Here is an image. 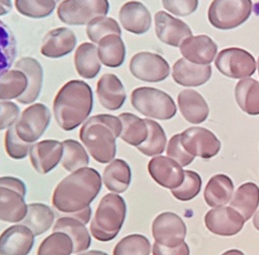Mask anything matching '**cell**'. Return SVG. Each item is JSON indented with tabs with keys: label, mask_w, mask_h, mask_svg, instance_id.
<instances>
[{
	"label": "cell",
	"mask_w": 259,
	"mask_h": 255,
	"mask_svg": "<svg viewBox=\"0 0 259 255\" xmlns=\"http://www.w3.org/2000/svg\"><path fill=\"white\" fill-rule=\"evenodd\" d=\"M183 58L195 65L208 66L218 53V46L205 34L192 35L185 39L180 47Z\"/></svg>",
	"instance_id": "cell-17"
},
{
	"label": "cell",
	"mask_w": 259,
	"mask_h": 255,
	"mask_svg": "<svg viewBox=\"0 0 259 255\" xmlns=\"http://www.w3.org/2000/svg\"><path fill=\"white\" fill-rule=\"evenodd\" d=\"M63 155L61 159L62 167L69 173H75L81 168L88 167L90 157L81 143L74 139H67L62 142Z\"/></svg>",
	"instance_id": "cell-36"
},
{
	"label": "cell",
	"mask_w": 259,
	"mask_h": 255,
	"mask_svg": "<svg viewBox=\"0 0 259 255\" xmlns=\"http://www.w3.org/2000/svg\"><path fill=\"white\" fill-rule=\"evenodd\" d=\"M245 222L244 217L231 206H220L210 209L204 217L206 228L221 237L237 235L243 230Z\"/></svg>",
	"instance_id": "cell-13"
},
{
	"label": "cell",
	"mask_w": 259,
	"mask_h": 255,
	"mask_svg": "<svg viewBox=\"0 0 259 255\" xmlns=\"http://www.w3.org/2000/svg\"><path fill=\"white\" fill-rule=\"evenodd\" d=\"M94 108V94L82 80L67 82L57 93L53 103L54 118L64 131H73L89 119Z\"/></svg>",
	"instance_id": "cell-2"
},
{
	"label": "cell",
	"mask_w": 259,
	"mask_h": 255,
	"mask_svg": "<svg viewBox=\"0 0 259 255\" xmlns=\"http://www.w3.org/2000/svg\"><path fill=\"white\" fill-rule=\"evenodd\" d=\"M79 255H108L106 252L103 251H98V250H93V251H88V252H83Z\"/></svg>",
	"instance_id": "cell-51"
},
{
	"label": "cell",
	"mask_w": 259,
	"mask_h": 255,
	"mask_svg": "<svg viewBox=\"0 0 259 255\" xmlns=\"http://www.w3.org/2000/svg\"><path fill=\"white\" fill-rule=\"evenodd\" d=\"M121 133L119 117L98 114L90 117L80 130V139L97 162L110 163L116 155V138Z\"/></svg>",
	"instance_id": "cell-3"
},
{
	"label": "cell",
	"mask_w": 259,
	"mask_h": 255,
	"mask_svg": "<svg viewBox=\"0 0 259 255\" xmlns=\"http://www.w3.org/2000/svg\"><path fill=\"white\" fill-rule=\"evenodd\" d=\"M51 120V112L46 105L35 103L27 107L15 124L18 136L27 143H34L44 134Z\"/></svg>",
	"instance_id": "cell-9"
},
{
	"label": "cell",
	"mask_w": 259,
	"mask_h": 255,
	"mask_svg": "<svg viewBox=\"0 0 259 255\" xmlns=\"http://www.w3.org/2000/svg\"><path fill=\"white\" fill-rule=\"evenodd\" d=\"M178 105L183 117L190 123H202L209 115V107L206 101L194 90L182 91L178 97Z\"/></svg>",
	"instance_id": "cell-24"
},
{
	"label": "cell",
	"mask_w": 259,
	"mask_h": 255,
	"mask_svg": "<svg viewBox=\"0 0 259 255\" xmlns=\"http://www.w3.org/2000/svg\"><path fill=\"white\" fill-rule=\"evenodd\" d=\"M132 106L146 117L169 120L177 114V105L167 93L154 88H138L131 95Z\"/></svg>",
	"instance_id": "cell-5"
},
{
	"label": "cell",
	"mask_w": 259,
	"mask_h": 255,
	"mask_svg": "<svg viewBox=\"0 0 259 255\" xmlns=\"http://www.w3.org/2000/svg\"><path fill=\"white\" fill-rule=\"evenodd\" d=\"M97 95L103 107L110 111L120 109L126 99L123 84L114 74H105L100 78Z\"/></svg>",
	"instance_id": "cell-22"
},
{
	"label": "cell",
	"mask_w": 259,
	"mask_h": 255,
	"mask_svg": "<svg viewBox=\"0 0 259 255\" xmlns=\"http://www.w3.org/2000/svg\"><path fill=\"white\" fill-rule=\"evenodd\" d=\"M152 231L156 243L167 248H175L185 243L187 226L179 215L165 211L154 220Z\"/></svg>",
	"instance_id": "cell-12"
},
{
	"label": "cell",
	"mask_w": 259,
	"mask_h": 255,
	"mask_svg": "<svg viewBox=\"0 0 259 255\" xmlns=\"http://www.w3.org/2000/svg\"><path fill=\"white\" fill-rule=\"evenodd\" d=\"M54 2H55V3H59V2H60V0H54Z\"/></svg>",
	"instance_id": "cell-56"
},
{
	"label": "cell",
	"mask_w": 259,
	"mask_h": 255,
	"mask_svg": "<svg viewBox=\"0 0 259 255\" xmlns=\"http://www.w3.org/2000/svg\"><path fill=\"white\" fill-rule=\"evenodd\" d=\"M101 63L108 68H118L125 59V46L120 35L112 34L101 39L98 44Z\"/></svg>",
	"instance_id": "cell-32"
},
{
	"label": "cell",
	"mask_w": 259,
	"mask_h": 255,
	"mask_svg": "<svg viewBox=\"0 0 259 255\" xmlns=\"http://www.w3.org/2000/svg\"><path fill=\"white\" fill-rule=\"evenodd\" d=\"M55 214L52 208L44 203H30L26 217L20 223L27 226L34 236H40L49 230L54 223Z\"/></svg>",
	"instance_id": "cell-33"
},
{
	"label": "cell",
	"mask_w": 259,
	"mask_h": 255,
	"mask_svg": "<svg viewBox=\"0 0 259 255\" xmlns=\"http://www.w3.org/2000/svg\"><path fill=\"white\" fill-rule=\"evenodd\" d=\"M126 217L124 199L115 193L105 195L100 201L91 222L93 237L100 242L114 240L119 233Z\"/></svg>",
	"instance_id": "cell-4"
},
{
	"label": "cell",
	"mask_w": 259,
	"mask_h": 255,
	"mask_svg": "<svg viewBox=\"0 0 259 255\" xmlns=\"http://www.w3.org/2000/svg\"><path fill=\"white\" fill-rule=\"evenodd\" d=\"M252 12V0H212L207 18L212 27L230 30L243 25Z\"/></svg>",
	"instance_id": "cell-6"
},
{
	"label": "cell",
	"mask_w": 259,
	"mask_h": 255,
	"mask_svg": "<svg viewBox=\"0 0 259 255\" xmlns=\"http://www.w3.org/2000/svg\"><path fill=\"white\" fill-rule=\"evenodd\" d=\"M10 12H11V11H10L9 9H7L5 6L0 5V17L7 15V14H8V13H10Z\"/></svg>",
	"instance_id": "cell-54"
},
{
	"label": "cell",
	"mask_w": 259,
	"mask_h": 255,
	"mask_svg": "<svg viewBox=\"0 0 259 255\" xmlns=\"http://www.w3.org/2000/svg\"><path fill=\"white\" fill-rule=\"evenodd\" d=\"M167 156L178 162L182 167L190 165L195 159V157L186 152L184 146L182 145L181 134L174 135L170 138L167 146Z\"/></svg>",
	"instance_id": "cell-45"
},
{
	"label": "cell",
	"mask_w": 259,
	"mask_h": 255,
	"mask_svg": "<svg viewBox=\"0 0 259 255\" xmlns=\"http://www.w3.org/2000/svg\"><path fill=\"white\" fill-rule=\"evenodd\" d=\"M152 246L142 235H130L121 239L113 250V255H149Z\"/></svg>",
	"instance_id": "cell-42"
},
{
	"label": "cell",
	"mask_w": 259,
	"mask_h": 255,
	"mask_svg": "<svg viewBox=\"0 0 259 255\" xmlns=\"http://www.w3.org/2000/svg\"><path fill=\"white\" fill-rule=\"evenodd\" d=\"M28 87V79L25 73L20 70H10L0 77V100L10 101L19 99Z\"/></svg>",
	"instance_id": "cell-35"
},
{
	"label": "cell",
	"mask_w": 259,
	"mask_h": 255,
	"mask_svg": "<svg viewBox=\"0 0 259 255\" xmlns=\"http://www.w3.org/2000/svg\"><path fill=\"white\" fill-rule=\"evenodd\" d=\"M0 5L5 6L10 11L12 10V0H0Z\"/></svg>",
	"instance_id": "cell-53"
},
{
	"label": "cell",
	"mask_w": 259,
	"mask_h": 255,
	"mask_svg": "<svg viewBox=\"0 0 259 255\" xmlns=\"http://www.w3.org/2000/svg\"><path fill=\"white\" fill-rule=\"evenodd\" d=\"M155 29L157 37L165 45L181 47L183 41L192 36V30L181 19L160 11L155 15Z\"/></svg>",
	"instance_id": "cell-14"
},
{
	"label": "cell",
	"mask_w": 259,
	"mask_h": 255,
	"mask_svg": "<svg viewBox=\"0 0 259 255\" xmlns=\"http://www.w3.org/2000/svg\"><path fill=\"white\" fill-rule=\"evenodd\" d=\"M5 146L9 157L15 160H22L26 158L29 154L32 144L27 143L21 139L16 132L15 125H13L9 128L6 133Z\"/></svg>",
	"instance_id": "cell-44"
},
{
	"label": "cell",
	"mask_w": 259,
	"mask_h": 255,
	"mask_svg": "<svg viewBox=\"0 0 259 255\" xmlns=\"http://www.w3.org/2000/svg\"><path fill=\"white\" fill-rule=\"evenodd\" d=\"M145 122L148 128V136L137 147L138 151L147 157L160 156L164 153L167 143L165 131L160 123L153 119H145Z\"/></svg>",
	"instance_id": "cell-37"
},
{
	"label": "cell",
	"mask_w": 259,
	"mask_h": 255,
	"mask_svg": "<svg viewBox=\"0 0 259 255\" xmlns=\"http://www.w3.org/2000/svg\"><path fill=\"white\" fill-rule=\"evenodd\" d=\"M86 34L93 44H99L102 38L108 35H121V29L113 18L99 17L88 24Z\"/></svg>",
	"instance_id": "cell-41"
},
{
	"label": "cell",
	"mask_w": 259,
	"mask_h": 255,
	"mask_svg": "<svg viewBox=\"0 0 259 255\" xmlns=\"http://www.w3.org/2000/svg\"><path fill=\"white\" fill-rule=\"evenodd\" d=\"M181 142L186 152L194 157L211 159L221 150V141L211 131L193 126L181 133Z\"/></svg>",
	"instance_id": "cell-11"
},
{
	"label": "cell",
	"mask_w": 259,
	"mask_h": 255,
	"mask_svg": "<svg viewBox=\"0 0 259 255\" xmlns=\"http://www.w3.org/2000/svg\"><path fill=\"white\" fill-rule=\"evenodd\" d=\"M234 191L232 180L226 175H215L204 189V199L207 205L220 207L229 202Z\"/></svg>",
	"instance_id": "cell-29"
},
{
	"label": "cell",
	"mask_w": 259,
	"mask_h": 255,
	"mask_svg": "<svg viewBox=\"0 0 259 255\" xmlns=\"http://www.w3.org/2000/svg\"><path fill=\"white\" fill-rule=\"evenodd\" d=\"M16 56V37L11 28L0 20V77L11 70Z\"/></svg>",
	"instance_id": "cell-38"
},
{
	"label": "cell",
	"mask_w": 259,
	"mask_h": 255,
	"mask_svg": "<svg viewBox=\"0 0 259 255\" xmlns=\"http://www.w3.org/2000/svg\"><path fill=\"white\" fill-rule=\"evenodd\" d=\"M15 68L25 73L28 79V87L26 92L17 101L23 105L32 104L37 100L42 88L44 80V70L40 63L33 57H23L19 59Z\"/></svg>",
	"instance_id": "cell-23"
},
{
	"label": "cell",
	"mask_w": 259,
	"mask_h": 255,
	"mask_svg": "<svg viewBox=\"0 0 259 255\" xmlns=\"http://www.w3.org/2000/svg\"><path fill=\"white\" fill-rule=\"evenodd\" d=\"M77 45V37L70 28L61 27L49 31L40 47L42 56L60 58L70 54Z\"/></svg>",
	"instance_id": "cell-20"
},
{
	"label": "cell",
	"mask_w": 259,
	"mask_h": 255,
	"mask_svg": "<svg viewBox=\"0 0 259 255\" xmlns=\"http://www.w3.org/2000/svg\"><path fill=\"white\" fill-rule=\"evenodd\" d=\"M253 224L257 230H259V210L255 212L254 218H253Z\"/></svg>",
	"instance_id": "cell-52"
},
{
	"label": "cell",
	"mask_w": 259,
	"mask_h": 255,
	"mask_svg": "<svg viewBox=\"0 0 259 255\" xmlns=\"http://www.w3.org/2000/svg\"><path fill=\"white\" fill-rule=\"evenodd\" d=\"M33 245V232L22 224L11 226L0 235V255H28Z\"/></svg>",
	"instance_id": "cell-18"
},
{
	"label": "cell",
	"mask_w": 259,
	"mask_h": 255,
	"mask_svg": "<svg viewBox=\"0 0 259 255\" xmlns=\"http://www.w3.org/2000/svg\"><path fill=\"white\" fill-rule=\"evenodd\" d=\"M0 186H4L7 188L14 189L18 191L19 193L22 194L24 197L26 196V186L23 181H21L20 179L13 178V177H3L0 178Z\"/></svg>",
	"instance_id": "cell-49"
},
{
	"label": "cell",
	"mask_w": 259,
	"mask_h": 255,
	"mask_svg": "<svg viewBox=\"0 0 259 255\" xmlns=\"http://www.w3.org/2000/svg\"><path fill=\"white\" fill-rule=\"evenodd\" d=\"M130 71L138 80L158 83L169 77L170 66L168 61L159 54L139 52L130 61Z\"/></svg>",
	"instance_id": "cell-10"
},
{
	"label": "cell",
	"mask_w": 259,
	"mask_h": 255,
	"mask_svg": "<svg viewBox=\"0 0 259 255\" xmlns=\"http://www.w3.org/2000/svg\"><path fill=\"white\" fill-rule=\"evenodd\" d=\"M16 10L27 18L42 19L49 17L56 8L54 0H15Z\"/></svg>",
	"instance_id": "cell-40"
},
{
	"label": "cell",
	"mask_w": 259,
	"mask_h": 255,
	"mask_svg": "<svg viewBox=\"0 0 259 255\" xmlns=\"http://www.w3.org/2000/svg\"><path fill=\"white\" fill-rule=\"evenodd\" d=\"M121 26L128 32L140 35L152 27V15L140 2L132 0L125 3L119 11Z\"/></svg>",
	"instance_id": "cell-19"
},
{
	"label": "cell",
	"mask_w": 259,
	"mask_h": 255,
	"mask_svg": "<svg viewBox=\"0 0 259 255\" xmlns=\"http://www.w3.org/2000/svg\"><path fill=\"white\" fill-rule=\"evenodd\" d=\"M20 109L13 102H0V131L16 124L19 119Z\"/></svg>",
	"instance_id": "cell-47"
},
{
	"label": "cell",
	"mask_w": 259,
	"mask_h": 255,
	"mask_svg": "<svg viewBox=\"0 0 259 255\" xmlns=\"http://www.w3.org/2000/svg\"><path fill=\"white\" fill-rule=\"evenodd\" d=\"M101 189L102 177L97 170L81 168L57 185L52 195V204L58 211L70 216L90 206Z\"/></svg>",
	"instance_id": "cell-1"
},
{
	"label": "cell",
	"mask_w": 259,
	"mask_h": 255,
	"mask_svg": "<svg viewBox=\"0 0 259 255\" xmlns=\"http://www.w3.org/2000/svg\"><path fill=\"white\" fill-rule=\"evenodd\" d=\"M25 197L18 191L0 186V221L18 223L27 214Z\"/></svg>",
	"instance_id": "cell-25"
},
{
	"label": "cell",
	"mask_w": 259,
	"mask_h": 255,
	"mask_svg": "<svg viewBox=\"0 0 259 255\" xmlns=\"http://www.w3.org/2000/svg\"><path fill=\"white\" fill-rule=\"evenodd\" d=\"M148 173L152 179L161 187L174 190L182 186L185 179V170L169 157L158 156L148 163Z\"/></svg>",
	"instance_id": "cell-16"
},
{
	"label": "cell",
	"mask_w": 259,
	"mask_h": 255,
	"mask_svg": "<svg viewBox=\"0 0 259 255\" xmlns=\"http://www.w3.org/2000/svg\"><path fill=\"white\" fill-rule=\"evenodd\" d=\"M235 101L247 114L259 115V82L253 78L242 79L235 87Z\"/></svg>",
	"instance_id": "cell-31"
},
{
	"label": "cell",
	"mask_w": 259,
	"mask_h": 255,
	"mask_svg": "<svg viewBox=\"0 0 259 255\" xmlns=\"http://www.w3.org/2000/svg\"><path fill=\"white\" fill-rule=\"evenodd\" d=\"M132 180V172L130 165L121 159L113 160L109 163L103 174V182L106 188L115 194L125 192Z\"/></svg>",
	"instance_id": "cell-27"
},
{
	"label": "cell",
	"mask_w": 259,
	"mask_h": 255,
	"mask_svg": "<svg viewBox=\"0 0 259 255\" xmlns=\"http://www.w3.org/2000/svg\"><path fill=\"white\" fill-rule=\"evenodd\" d=\"M75 68L80 77L94 79L101 71L98 47L93 42H83L75 52Z\"/></svg>",
	"instance_id": "cell-28"
},
{
	"label": "cell",
	"mask_w": 259,
	"mask_h": 255,
	"mask_svg": "<svg viewBox=\"0 0 259 255\" xmlns=\"http://www.w3.org/2000/svg\"><path fill=\"white\" fill-rule=\"evenodd\" d=\"M153 255H190V248L186 242L175 248H167L155 243L153 245Z\"/></svg>",
	"instance_id": "cell-48"
},
{
	"label": "cell",
	"mask_w": 259,
	"mask_h": 255,
	"mask_svg": "<svg viewBox=\"0 0 259 255\" xmlns=\"http://www.w3.org/2000/svg\"><path fill=\"white\" fill-rule=\"evenodd\" d=\"M214 66L224 76L231 79H246L254 75L256 60L245 49L231 47L223 49L214 59Z\"/></svg>",
	"instance_id": "cell-8"
},
{
	"label": "cell",
	"mask_w": 259,
	"mask_h": 255,
	"mask_svg": "<svg viewBox=\"0 0 259 255\" xmlns=\"http://www.w3.org/2000/svg\"><path fill=\"white\" fill-rule=\"evenodd\" d=\"M73 251V242L67 233L53 232L41 242L37 255H71Z\"/></svg>",
	"instance_id": "cell-39"
},
{
	"label": "cell",
	"mask_w": 259,
	"mask_h": 255,
	"mask_svg": "<svg viewBox=\"0 0 259 255\" xmlns=\"http://www.w3.org/2000/svg\"><path fill=\"white\" fill-rule=\"evenodd\" d=\"M162 4L169 13L178 17H187L197 11L199 0H162Z\"/></svg>",
	"instance_id": "cell-46"
},
{
	"label": "cell",
	"mask_w": 259,
	"mask_h": 255,
	"mask_svg": "<svg viewBox=\"0 0 259 255\" xmlns=\"http://www.w3.org/2000/svg\"><path fill=\"white\" fill-rule=\"evenodd\" d=\"M109 10L108 0H64L57 9V16L67 25H85L106 17Z\"/></svg>",
	"instance_id": "cell-7"
},
{
	"label": "cell",
	"mask_w": 259,
	"mask_h": 255,
	"mask_svg": "<svg viewBox=\"0 0 259 255\" xmlns=\"http://www.w3.org/2000/svg\"><path fill=\"white\" fill-rule=\"evenodd\" d=\"M63 155L62 142L57 140H42L30 148L29 158L36 173L47 175L61 162Z\"/></svg>",
	"instance_id": "cell-15"
},
{
	"label": "cell",
	"mask_w": 259,
	"mask_h": 255,
	"mask_svg": "<svg viewBox=\"0 0 259 255\" xmlns=\"http://www.w3.org/2000/svg\"><path fill=\"white\" fill-rule=\"evenodd\" d=\"M211 73L210 65H195L185 58L179 59L172 68V78L184 88L201 87L210 79Z\"/></svg>",
	"instance_id": "cell-21"
},
{
	"label": "cell",
	"mask_w": 259,
	"mask_h": 255,
	"mask_svg": "<svg viewBox=\"0 0 259 255\" xmlns=\"http://www.w3.org/2000/svg\"><path fill=\"white\" fill-rule=\"evenodd\" d=\"M201 186L202 180L197 173L192 172V170H185V179L182 186L171 190V193L181 201H189L200 193Z\"/></svg>",
	"instance_id": "cell-43"
},
{
	"label": "cell",
	"mask_w": 259,
	"mask_h": 255,
	"mask_svg": "<svg viewBox=\"0 0 259 255\" xmlns=\"http://www.w3.org/2000/svg\"><path fill=\"white\" fill-rule=\"evenodd\" d=\"M222 255H245V253L241 250H237V249H231L228 250L226 252H224Z\"/></svg>",
	"instance_id": "cell-50"
},
{
	"label": "cell",
	"mask_w": 259,
	"mask_h": 255,
	"mask_svg": "<svg viewBox=\"0 0 259 255\" xmlns=\"http://www.w3.org/2000/svg\"><path fill=\"white\" fill-rule=\"evenodd\" d=\"M121 121L120 138L127 144L138 147L148 136V128L145 119L132 113H121L119 116Z\"/></svg>",
	"instance_id": "cell-34"
},
{
	"label": "cell",
	"mask_w": 259,
	"mask_h": 255,
	"mask_svg": "<svg viewBox=\"0 0 259 255\" xmlns=\"http://www.w3.org/2000/svg\"><path fill=\"white\" fill-rule=\"evenodd\" d=\"M53 232H64L71 238L74 251L77 254L86 251L92 244V238L85 224L73 217H61L59 218L53 227Z\"/></svg>",
	"instance_id": "cell-26"
},
{
	"label": "cell",
	"mask_w": 259,
	"mask_h": 255,
	"mask_svg": "<svg viewBox=\"0 0 259 255\" xmlns=\"http://www.w3.org/2000/svg\"><path fill=\"white\" fill-rule=\"evenodd\" d=\"M257 68H258V73H259V57H258V60H257Z\"/></svg>",
	"instance_id": "cell-55"
},
{
	"label": "cell",
	"mask_w": 259,
	"mask_h": 255,
	"mask_svg": "<svg viewBox=\"0 0 259 255\" xmlns=\"http://www.w3.org/2000/svg\"><path fill=\"white\" fill-rule=\"evenodd\" d=\"M230 205L248 221L259 205V187L254 183L243 184L236 189Z\"/></svg>",
	"instance_id": "cell-30"
}]
</instances>
